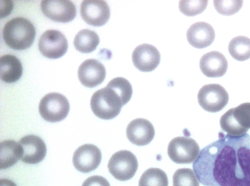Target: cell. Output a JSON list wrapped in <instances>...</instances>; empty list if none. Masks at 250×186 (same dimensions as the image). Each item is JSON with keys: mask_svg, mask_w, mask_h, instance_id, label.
Instances as JSON below:
<instances>
[{"mask_svg": "<svg viewBox=\"0 0 250 186\" xmlns=\"http://www.w3.org/2000/svg\"><path fill=\"white\" fill-rule=\"evenodd\" d=\"M124 105L117 93L106 85L95 92L90 100L91 109L99 118L109 120L117 116Z\"/></svg>", "mask_w": 250, "mask_h": 186, "instance_id": "3957f363", "label": "cell"}, {"mask_svg": "<svg viewBox=\"0 0 250 186\" xmlns=\"http://www.w3.org/2000/svg\"><path fill=\"white\" fill-rule=\"evenodd\" d=\"M215 37L212 26L209 23L199 21L192 24L187 32V38L193 47L203 49L210 45Z\"/></svg>", "mask_w": 250, "mask_h": 186, "instance_id": "e0dca14e", "label": "cell"}, {"mask_svg": "<svg viewBox=\"0 0 250 186\" xmlns=\"http://www.w3.org/2000/svg\"><path fill=\"white\" fill-rule=\"evenodd\" d=\"M173 186H199V182L193 170L182 168L174 172Z\"/></svg>", "mask_w": 250, "mask_h": 186, "instance_id": "cb8c5ba5", "label": "cell"}, {"mask_svg": "<svg viewBox=\"0 0 250 186\" xmlns=\"http://www.w3.org/2000/svg\"><path fill=\"white\" fill-rule=\"evenodd\" d=\"M208 0H180L179 8L187 16L192 17L202 13L207 8Z\"/></svg>", "mask_w": 250, "mask_h": 186, "instance_id": "4316f807", "label": "cell"}, {"mask_svg": "<svg viewBox=\"0 0 250 186\" xmlns=\"http://www.w3.org/2000/svg\"><path fill=\"white\" fill-rule=\"evenodd\" d=\"M0 186H17V185L11 180L1 179L0 181Z\"/></svg>", "mask_w": 250, "mask_h": 186, "instance_id": "f546056e", "label": "cell"}, {"mask_svg": "<svg viewBox=\"0 0 250 186\" xmlns=\"http://www.w3.org/2000/svg\"><path fill=\"white\" fill-rule=\"evenodd\" d=\"M231 109L236 123L248 131L250 129V103H243Z\"/></svg>", "mask_w": 250, "mask_h": 186, "instance_id": "484cf974", "label": "cell"}, {"mask_svg": "<svg viewBox=\"0 0 250 186\" xmlns=\"http://www.w3.org/2000/svg\"><path fill=\"white\" fill-rule=\"evenodd\" d=\"M36 36V30L33 24L22 17L14 18L4 25L2 37L10 48L18 50L29 48Z\"/></svg>", "mask_w": 250, "mask_h": 186, "instance_id": "7a4b0ae2", "label": "cell"}, {"mask_svg": "<svg viewBox=\"0 0 250 186\" xmlns=\"http://www.w3.org/2000/svg\"><path fill=\"white\" fill-rule=\"evenodd\" d=\"M38 48L43 56L51 59H57L66 52L68 42L64 35L60 31L48 30L40 37Z\"/></svg>", "mask_w": 250, "mask_h": 186, "instance_id": "ba28073f", "label": "cell"}, {"mask_svg": "<svg viewBox=\"0 0 250 186\" xmlns=\"http://www.w3.org/2000/svg\"><path fill=\"white\" fill-rule=\"evenodd\" d=\"M134 66L139 71L149 72L159 65L161 55L158 49L153 45L144 43L137 46L132 54Z\"/></svg>", "mask_w": 250, "mask_h": 186, "instance_id": "7c38bea8", "label": "cell"}, {"mask_svg": "<svg viewBox=\"0 0 250 186\" xmlns=\"http://www.w3.org/2000/svg\"><path fill=\"white\" fill-rule=\"evenodd\" d=\"M222 130L230 136H240L247 133V130L240 127L234 120L231 109L222 115L220 120Z\"/></svg>", "mask_w": 250, "mask_h": 186, "instance_id": "603a6c76", "label": "cell"}, {"mask_svg": "<svg viewBox=\"0 0 250 186\" xmlns=\"http://www.w3.org/2000/svg\"><path fill=\"white\" fill-rule=\"evenodd\" d=\"M168 185L166 173L160 168L153 167L145 171L138 184L139 186H168Z\"/></svg>", "mask_w": 250, "mask_h": 186, "instance_id": "7402d4cb", "label": "cell"}, {"mask_svg": "<svg viewBox=\"0 0 250 186\" xmlns=\"http://www.w3.org/2000/svg\"><path fill=\"white\" fill-rule=\"evenodd\" d=\"M82 186H110L109 182L101 176H92L86 179Z\"/></svg>", "mask_w": 250, "mask_h": 186, "instance_id": "f1b7e54d", "label": "cell"}, {"mask_svg": "<svg viewBox=\"0 0 250 186\" xmlns=\"http://www.w3.org/2000/svg\"><path fill=\"white\" fill-rule=\"evenodd\" d=\"M81 15L87 24L94 26H101L108 20L110 8L104 0H83L80 6Z\"/></svg>", "mask_w": 250, "mask_h": 186, "instance_id": "9c48e42d", "label": "cell"}, {"mask_svg": "<svg viewBox=\"0 0 250 186\" xmlns=\"http://www.w3.org/2000/svg\"><path fill=\"white\" fill-rule=\"evenodd\" d=\"M42 13L50 19L60 22H68L76 15V8L70 0H43L41 2Z\"/></svg>", "mask_w": 250, "mask_h": 186, "instance_id": "30bf717a", "label": "cell"}, {"mask_svg": "<svg viewBox=\"0 0 250 186\" xmlns=\"http://www.w3.org/2000/svg\"><path fill=\"white\" fill-rule=\"evenodd\" d=\"M101 159V151L97 146L92 144H84L74 152L73 163L78 171L88 173L97 168Z\"/></svg>", "mask_w": 250, "mask_h": 186, "instance_id": "8fae6325", "label": "cell"}, {"mask_svg": "<svg viewBox=\"0 0 250 186\" xmlns=\"http://www.w3.org/2000/svg\"><path fill=\"white\" fill-rule=\"evenodd\" d=\"M0 167L7 168L15 165L22 154V149L19 142L8 140L0 143Z\"/></svg>", "mask_w": 250, "mask_h": 186, "instance_id": "d6986e66", "label": "cell"}, {"mask_svg": "<svg viewBox=\"0 0 250 186\" xmlns=\"http://www.w3.org/2000/svg\"><path fill=\"white\" fill-rule=\"evenodd\" d=\"M243 2V0H214L213 5L220 14L231 16L241 9Z\"/></svg>", "mask_w": 250, "mask_h": 186, "instance_id": "83f0119b", "label": "cell"}, {"mask_svg": "<svg viewBox=\"0 0 250 186\" xmlns=\"http://www.w3.org/2000/svg\"><path fill=\"white\" fill-rule=\"evenodd\" d=\"M200 69L208 77H220L226 73L228 68L225 56L218 51H211L204 54L200 58Z\"/></svg>", "mask_w": 250, "mask_h": 186, "instance_id": "2e32d148", "label": "cell"}, {"mask_svg": "<svg viewBox=\"0 0 250 186\" xmlns=\"http://www.w3.org/2000/svg\"><path fill=\"white\" fill-rule=\"evenodd\" d=\"M22 149L21 161L25 163L35 164L41 162L46 153V145L39 136L28 135L19 141Z\"/></svg>", "mask_w": 250, "mask_h": 186, "instance_id": "9a60e30c", "label": "cell"}, {"mask_svg": "<svg viewBox=\"0 0 250 186\" xmlns=\"http://www.w3.org/2000/svg\"><path fill=\"white\" fill-rule=\"evenodd\" d=\"M78 75L81 83L88 88H93L101 84L105 79L106 70L98 60L89 59L79 66Z\"/></svg>", "mask_w": 250, "mask_h": 186, "instance_id": "4fadbf2b", "label": "cell"}, {"mask_svg": "<svg viewBox=\"0 0 250 186\" xmlns=\"http://www.w3.org/2000/svg\"><path fill=\"white\" fill-rule=\"evenodd\" d=\"M107 86L114 90L121 97L124 105L131 99L132 87L130 82L123 77H117L111 79Z\"/></svg>", "mask_w": 250, "mask_h": 186, "instance_id": "d4e9b609", "label": "cell"}, {"mask_svg": "<svg viewBox=\"0 0 250 186\" xmlns=\"http://www.w3.org/2000/svg\"><path fill=\"white\" fill-rule=\"evenodd\" d=\"M192 167L205 186H250V135L220 131L218 140L201 149Z\"/></svg>", "mask_w": 250, "mask_h": 186, "instance_id": "6da1fadb", "label": "cell"}, {"mask_svg": "<svg viewBox=\"0 0 250 186\" xmlns=\"http://www.w3.org/2000/svg\"><path fill=\"white\" fill-rule=\"evenodd\" d=\"M22 74L21 64L14 55L6 54L0 58V76L5 82L13 83L18 80Z\"/></svg>", "mask_w": 250, "mask_h": 186, "instance_id": "ac0fdd59", "label": "cell"}, {"mask_svg": "<svg viewBox=\"0 0 250 186\" xmlns=\"http://www.w3.org/2000/svg\"><path fill=\"white\" fill-rule=\"evenodd\" d=\"M107 167L110 173L116 179L125 181L134 176L138 163L136 157L131 151L121 150L112 155Z\"/></svg>", "mask_w": 250, "mask_h": 186, "instance_id": "5b68a950", "label": "cell"}, {"mask_svg": "<svg viewBox=\"0 0 250 186\" xmlns=\"http://www.w3.org/2000/svg\"><path fill=\"white\" fill-rule=\"evenodd\" d=\"M228 50L235 60L243 61L250 58V38L244 36L233 37L229 42Z\"/></svg>", "mask_w": 250, "mask_h": 186, "instance_id": "44dd1931", "label": "cell"}, {"mask_svg": "<svg viewBox=\"0 0 250 186\" xmlns=\"http://www.w3.org/2000/svg\"><path fill=\"white\" fill-rule=\"evenodd\" d=\"M200 153V147L193 139L178 136L172 139L167 147V154L177 164H190L195 161Z\"/></svg>", "mask_w": 250, "mask_h": 186, "instance_id": "8992f818", "label": "cell"}, {"mask_svg": "<svg viewBox=\"0 0 250 186\" xmlns=\"http://www.w3.org/2000/svg\"><path fill=\"white\" fill-rule=\"evenodd\" d=\"M99 42L100 38L96 33L85 29L77 34L74 40V45L78 51L89 53L96 49Z\"/></svg>", "mask_w": 250, "mask_h": 186, "instance_id": "ffe728a7", "label": "cell"}, {"mask_svg": "<svg viewBox=\"0 0 250 186\" xmlns=\"http://www.w3.org/2000/svg\"><path fill=\"white\" fill-rule=\"evenodd\" d=\"M127 139L132 144L142 146L148 144L153 139L155 130L152 124L142 118L132 120L126 129Z\"/></svg>", "mask_w": 250, "mask_h": 186, "instance_id": "5bb4252c", "label": "cell"}, {"mask_svg": "<svg viewBox=\"0 0 250 186\" xmlns=\"http://www.w3.org/2000/svg\"><path fill=\"white\" fill-rule=\"evenodd\" d=\"M197 99L200 106L210 112L220 111L227 105L229 96L225 88L218 84L204 85L199 90Z\"/></svg>", "mask_w": 250, "mask_h": 186, "instance_id": "52a82bcc", "label": "cell"}, {"mask_svg": "<svg viewBox=\"0 0 250 186\" xmlns=\"http://www.w3.org/2000/svg\"><path fill=\"white\" fill-rule=\"evenodd\" d=\"M69 103L66 98L58 93H49L41 100L39 110L41 116L50 122L62 120L69 111Z\"/></svg>", "mask_w": 250, "mask_h": 186, "instance_id": "277c9868", "label": "cell"}]
</instances>
